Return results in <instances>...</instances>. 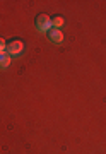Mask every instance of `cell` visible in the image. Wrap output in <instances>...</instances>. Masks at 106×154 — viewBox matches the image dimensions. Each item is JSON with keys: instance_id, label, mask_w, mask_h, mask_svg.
Listing matches in <instances>:
<instances>
[{"instance_id": "5", "label": "cell", "mask_w": 106, "mask_h": 154, "mask_svg": "<svg viewBox=\"0 0 106 154\" xmlns=\"http://www.w3.org/2000/svg\"><path fill=\"white\" fill-rule=\"evenodd\" d=\"M63 16H60V14H58V16H53L51 17V26H53V28H56V29H60L62 26H63Z\"/></svg>"}, {"instance_id": "4", "label": "cell", "mask_w": 106, "mask_h": 154, "mask_svg": "<svg viewBox=\"0 0 106 154\" xmlns=\"http://www.w3.org/2000/svg\"><path fill=\"white\" fill-rule=\"evenodd\" d=\"M11 62H12V57L7 51H2L0 53V69H7V67L11 65Z\"/></svg>"}, {"instance_id": "1", "label": "cell", "mask_w": 106, "mask_h": 154, "mask_svg": "<svg viewBox=\"0 0 106 154\" xmlns=\"http://www.w3.org/2000/svg\"><path fill=\"white\" fill-rule=\"evenodd\" d=\"M34 24H36V29L38 31H43V33H48L53 26H51V17L46 16V14H38L36 19H34Z\"/></svg>"}, {"instance_id": "6", "label": "cell", "mask_w": 106, "mask_h": 154, "mask_svg": "<svg viewBox=\"0 0 106 154\" xmlns=\"http://www.w3.org/2000/svg\"><path fill=\"white\" fill-rule=\"evenodd\" d=\"M5 48H7V43H5V39L2 38V36H0V53H2V51H5Z\"/></svg>"}, {"instance_id": "2", "label": "cell", "mask_w": 106, "mask_h": 154, "mask_svg": "<svg viewBox=\"0 0 106 154\" xmlns=\"http://www.w3.org/2000/svg\"><path fill=\"white\" fill-rule=\"evenodd\" d=\"M23 50H24V43L21 41V39H11V41L7 43L5 51L11 57H14V55H21V53H23Z\"/></svg>"}, {"instance_id": "3", "label": "cell", "mask_w": 106, "mask_h": 154, "mask_svg": "<svg viewBox=\"0 0 106 154\" xmlns=\"http://www.w3.org/2000/svg\"><path fill=\"white\" fill-rule=\"evenodd\" d=\"M46 36H48V39L53 41V43H62V41H63V33L56 28H51L50 31L46 33Z\"/></svg>"}]
</instances>
